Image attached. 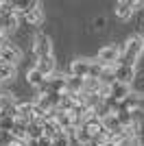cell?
<instances>
[{
    "instance_id": "obj_2",
    "label": "cell",
    "mask_w": 144,
    "mask_h": 146,
    "mask_svg": "<svg viewBox=\"0 0 144 146\" xmlns=\"http://www.w3.org/2000/svg\"><path fill=\"white\" fill-rule=\"evenodd\" d=\"M59 100H61V94H53V92H39L35 98V105L44 113H53V111L59 109Z\"/></svg>"
},
{
    "instance_id": "obj_32",
    "label": "cell",
    "mask_w": 144,
    "mask_h": 146,
    "mask_svg": "<svg viewBox=\"0 0 144 146\" xmlns=\"http://www.w3.org/2000/svg\"><path fill=\"white\" fill-rule=\"evenodd\" d=\"M0 120H2V111H0Z\"/></svg>"
},
{
    "instance_id": "obj_31",
    "label": "cell",
    "mask_w": 144,
    "mask_h": 146,
    "mask_svg": "<svg viewBox=\"0 0 144 146\" xmlns=\"http://www.w3.org/2000/svg\"><path fill=\"white\" fill-rule=\"evenodd\" d=\"M0 33H5V24H2V20H0Z\"/></svg>"
},
{
    "instance_id": "obj_4",
    "label": "cell",
    "mask_w": 144,
    "mask_h": 146,
    "mask_svg": "<svg viewBox=\"0 0 144 146\" xmlns=\"http://www.w3.org/2000/svg\"><path fill=\"white\" fill-rule=\"evenodd\" d=\"M33 55H35L37 59H39V57L53 55V39L48 35H44V33L35 35V39H33Z\"/></svg>"
},
{
    "instance_id": "obj_23",
    "label": "cell",
    "mask_w": 144,
    "mask_h": 146,
    "mask_svg": "<svg viewBox=\"0 0 144 146\" xmlns=\"http://www.w3.org/2000/svg\"><path fill=\"white\" fill-rule=\"evenodd\" d=\"M13 76H15V66H11V63L0 59V81L5 83V81H11Z\"/></svg>"
},
{
    "instance_id": "obj_17",
    "label": "cell",
    "mask_w": 144,
    "mask_h": 146,
    "mask_svg": "<svg viewBox=\"0 0 144 146\" xmlns=\"http://www.w3.org/2000/svg\"><path fill=\"white\" fill-rule=\"evenodd\" d=\"M81 127L87 131V133L92 135V140H94L96 135H101V133H105V129H103V122L101 120H96V118H90V120H85Z\"/></svg>"
},
{
    "instance_id": "obj_5",
    "label": "cell",
    "mask_w": 144,
    "mask_h": 146,
    "mask_svg": "<svg viewBox=\"0 0 144 146\" xmlns=\"http://www.w3.org/2000/svg\"><path fill=\"white\" fill-rule=\"evenodd\" d=\"M96 61H101L103 66H118V61H120V48H118V46H114V44L103 46V48L98 50Z\"/></svg>"
},
{
    "instance_id": "obj_11",
    "label": "cell",
    "mask_w": 144,
    "mask_h": 146,
    "mask_svg": "<svg viewBox=\"0 0 144 146\" xmlns=\"http://www.w3.org/2000/svg\"><path fill=\"white\" fill-rule=\"evenodd\" d=\"M26 137L29 140H42L44 137V124H42V120H31L29 124H26ZM26 140V142H29Z\"/></svg>"
},
{
    "instance_id": "obj_8",
    "label": "cell",
    "mask_w": 144,
    "mask_h": 146,
    "mask_svg": "<svg viewBox=\"0 0 144 146\" xmlns=\"http://www.w3.org/2000/svg\"><path fill=\"white\" fill-rule=\"evenodd\" d=\"M114 72H116V81H118V83H125V85H131L133 79H135V68L133 66L118 63V66H114Z\"/></svg>"
},
{
    "instance_id": "obj_25",
    "label": "cell",
    "mask_w": 144,
    "mask_h": 146,
    "mask_svg": "<svg viewBox=\"0 0 144 146\" xmlns=\"http://www.w3.org/2000/svg\"><path fill=\"white\" fill-rule=\"evenodd\" d=\"M72 135L77 137V142H79V144H81V146H90V144H92V135L87 133V131H85L83 127H79L77 131L72 133Z\"/></svg>"
},
{
    "instance_id": "obj_26",
    "label": "cell",
    "mask_w": 144,
    "mask_h": 146,
    "mask_svg": "<svg viewBox=\"0 0 144 146\" xmlns=\"http://www.w3.org/2000/svg\"><path fill=\"white\" fill-rule=\"evenodd\" d=\"M2 20V24H5V33L7 31H15L18 29V24H20V18L13 13V15H7V18H0Z\"/></svg>"
},
{
    "instance_id": "obj_22",
    "label": "cell",
    "mask_w": 144,
    "mask_h": 146,
    "mask_svg": "<svg viewBox=\"0 0 144 146\" xmlns=\"http://www.w3.org/2000/svg\"><path fill=\"white\" fill-rule=\"evenodd\" d=\"M37 2H33V0H13V11H15V15H26V13L35 7Z\"/></svg>"
},
{
    "instance_id": "obj_12",
    "label": "cell",
    "mask_w": 144,
    "mask_h": 146,
    "mask_svg": "<svg viewBox=\"0 0 144 146\" xmlns=\"http://www.w3.org/2000/svg\"><path fill=\"white\" fill-rule=\"evenodd\" d=\"M42 124H44V135H46V137H50V140H53V137H57L59 133H66V131H61V127L57 124V120H55V118H50V116L44 118Z\"/></svg>"
},
{
    "instance_id": "obj_9",
    "label": "cell",
    "mask_w": 144,
    "mask_h": 146,
    "mask_svg": "<svg viewBox=\"0 0 144 146\" xmlns=\"http://www.w3.org/2000/svg\"><path fill=\"white\" fill-rule=\"evenodd\" d=\"M127 111H138V113H144V94H131L122 105H118Z\"/></svg>"
},
{
    "instance_id": "obj_28",
    "label": "cell",
    "mask_w": 144,
    "mask_h": 146,
    "mask_svg": "<svg viewBox=\"0 0 144 146\" xmlns=\"http://www.w3.org/2000/svg\"><path fill=\"white\" fill-rule=\"evenodd\" d=\"M90 146H109V133H101V135H96L94 140H92Z\"/></svg>"
},
{
    "instance_id": "obj_15",
    "label": "cell",
    "mask_w": 144,
    "mask_h": 146,
    "mask_svg": "<svg viewBox=\"0 0 144 146\" xmlns=\"http://www.w3.org/2000/svg\"><path fill=\"white\" fill-rule=\"evenodd\" d=\"M24 20H26L31 26H39V24L44 22V9H42V5L37 2V5L33 7V9H31L26 15H24Z\"/></svg>"
},
{
    "instance_id": "obj_6",
    "label": "cell",
    "mask_w": 144,
    "mask_h": 146,
    "mask_svg": "<svg viewBox=\"0 0 144 146\" xmlns=\"http://www.w3.org/2000/svg\"><path fill=\"white\" fill-rule=\"evenodd\" d=\"M39 92H53V94H66V92H68V83H66V76H61V74H57V76H50V79H46V83H44V85L39 87Z\"/></svg>"
},
{
    "instance_id": "obj_7",
    "label": "cell",
    "mask_w": 144,
    "mask_h": 146,
    "mask_svg": "<svg viewBox=\"0 0 144 146\" xmlns=\"http://www.w3.org/2000/svg\"><path fill=\"white\" fill-rule=\"evenodd\" d=\"M90 70H92L90 59H74L70 63V76H77V79H90Z\"/></svg>"
},
{
    "instance_id": "obj_21",
    "label": "cell",
    "mask_w": 144,
    "mask_h": 146,
    "mask_svg": "<svg viewBox=\"0 0 144 146\" xmlns=\"http://www.w3.org/2000/svg\"><path fill=\"white\" fill-rule=\"evenodd\" d=\"M66 83H68V92H70V94H83L85 79H77V76H66Z\"/></svg>"
},
{
    "instance_id": "obj_29",
    "label": "cell",
    "mask_w": 144,
    "mask_h": 146,
    "mask_svg": "<svg viewBox=\"0 0 144 146\" xmlns=\"http://www.w3.org/2000/svg\"><path fill=\"white\" fill-rule=\"evenodd\" d=\"M15 140L11 135V131H0V146H11V142Z\"/></svg>"
},
{
    "instance_id": "obj_16",
    "label": "cell",
    "mask_w": 144,
    "mask_h": 146,
    "mask_svg": "<svg viewBox=\"0 0 144 146\" xmlns=\"http://www.w3.org/2000/svg\"><path fill=\"white\" fill-rule=\"evenodd\" d=\"M0 59L7 61V63H11V66H15V63L20 61V50L9 44V46H5V48L0 50Z\"/></svg>"
},
{
    "instance_id": "obj_20",
    "label": "cell",
    "mask_w": 144,
    "mask_h": 146,
    "mask_svg": "<svg viewBox=\"0 0 144 146\" xmlns=\"http://www.w3.org/2000/svg\"><path fill=\"white\" fill-rule=\"evenodd\" d=\"M103 122V129H105V133H118V131H122V127H120V122H118V116L116 113H111V116H107Z\"/></svg>"
},
{
    "instance_id": "obj_24",
    "label": "cell",
    "mask_w": 144,
    "mask_h": 146,
    "mask_svg": "<svg viewBox=\"0 0 144 146\" xmlns=\"http://www.w3.org/2000/svg\"><path fill=\"white\" fill-rule=\"evenodd\" d=\"M103 83L98 79H85V85H83V94H94L98 96V92H101Z\"/></svg>"
},
{
    "instance_id": "obj_19",
    "label": "cell",
    "mask_w": 144,
    "mask_h": 146,
    "mask_svg": "<svg viewBox=\"0 0 144 146\" xmlns=\"http://www.w3.org/2000/svg\"><path fill=\"white\" fill-rule=\"evenodd\" d=\"M26 81H29V85H33V87H42L44 83H46V76H44L37 68H31L29 72H26Z\"/></svg>"
},
{
    "instance_id": "obj_18",
    "label": "cell",
    "mask_w": 144,
    "mask_h": 146,
    "mask_svg": "<svg viewBox=\"0 0 144 146\" xmlns=\"http://www.w3.org/2000/svg\"><path fill=\"white\" fill-rule=\"evenodd\" d=\"M133 11H135V9H133V2H131V0H122V2L116 5V15H118L120 20H129L133 15Z\"/></svg>"
},
{
    "instance_id": "obj_27",
    "label": "cell",
    "mask_w": 144,
    "mask_h": 146,
    "mask_svg": "<svg viewBox=\"0 0 144 146\" xmlns=\"http://www.w3.org/2000/svg\"><path fill=\"white\" fill-rule=\"evenodd\" d=\"M50 146H70V135L68 133H59L57 137L50 140Z\"/></svg>"
},
{
    "instance_id": "obj_14",
    "label": "cell",
    "mask_w": 144,
    "mask_h": 146,
    "mask_svg": "<svg viewBox=\"0 0 144 146\" xmlns=\"http://www.w3.org/2000/svg\"><path fill=\"white\" fill-rule=\"evenodd\" d=\"M35 68L44 74V76H53V72H55V57H53V55L39 57V59H37V63H35Z\"/></svg>"
},
{
    "instance_id": "obj_1",
    "label": "cell",
    "mask_w": 144,
    "mask_h": 146,
    "mask_svg": "<svg viewBox=\"0 0 144 146\" xmlns=\"http://www.w3.org/2000/svg\"><path fill=\"white\" fill-rule=\"evenodd\" d=\"M144 52V37L142 35H133L127 39V44L120 48V61L118 63H125V66H133L135 68V61L138 57Z\"/></svg>"
},
{
    "instance_id": "obj_10",
    "label": "cell",
    "mask_w": 144,
    "mask_h": 146,
    "mask_svg": "<svg viewBox=\"0 0 144 146\" xmlns=\"http://www.w3.org/2000/svg\"><path fill=\"white\" fill-rule=\"evenodd\" d=\"M13 116H15V120H22L29 124L31 120H33V103H18L15 105V111H13Z\"/></svg>"
},
{
    "instance_id": "obj_3",
    "label": "cell",
    "mask_w": 144,
    "mask_h": 146,
    "mask_svg": "<svg viewBox=\"0 0 144 146\" xmlns=\"http://www.w3.org/2000/svg\"><path fill=\"white\" fill-rule=\"evenodd\" d=\"M129 96H131V85H125V83H118V81L114 85H109V98L107 100L114 105V109L118 105H122Z\"/></svg>"
},
{
    "instance_id": "obj_30",
    "label": "cell",
    "mask_w": 144,
    "mask_h": 146,
    "mask_svg": "<svg viewBox=\"0 0 144 146\" xmlns=\"http://www.w3.org/2000/svg\"><path fill=\"white\" fill-rule=\"evenodd\" d=\"M5 46H9V39H7V33H0V50L5 48Z\"/></svg>"
},
{
    "instance_id": "obj_13",
    "label": "cell",
    "mask_w": 144,
    "mask_h": 146,
    "mask_svg": "<svg viewBox=\"0 0 144 146\" xmlns=\"http://www.w3.org/2000/svg\"><path fill=\"white\" fill-rule=\"evenodd\" d=\"M15 96L11 92H0V111L2 113H13L15 111Z\"/></svg>"
}]
</instances>
